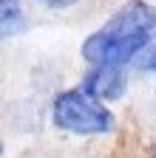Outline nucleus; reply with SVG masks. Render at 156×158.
Segmentation results:
<instances>
[{"instance_id": "nucleus-1", "label": "nucleus", "mask_w": 156, "mask_h": 158, "mask_svg": "<svg viewBox=\"0 0 156 158\" xmlns=\"http://www.w3.org/2000/svg\"><path fill=\"white\" fill-rule=\"evenodd\" d=\"M156 40V6L131 0L108 23L82 43V56L91 68H119Z\"/></svg>"}, {"instance_id": "nucleus-2", "label": "nucleus", "mask_w": 156, "mask_h": 158, "mask_svg": "<svg viewBox=\"0 0 156 158\" xmlns=\"http://www.w3.org/2000/svg\"><path fill=\"white\" fill-rule=\"evenodd\" d=\"M51 122L54 127H60L65 133L77 135H96V133H108L114 127V113L96 102L94 96H88L82 88L63 90L51 105Z\"/></svg>"}, {"instance_id": "nucleus-3", "label": "nucleus", "mask_w": 156, "mask_h": 158, "mask_svg": "<svg viewBox=\"0 0 156 158\" xmlns=\"http://www.w3.org/2000/svg\"><path fill=\"white\" fill-rule=\"evenodd\" d=\"M88 96L100 99H119L125 90V79L119 68H91V73L85 76V88Z\"/></svg>"}, {"instance_id": "nucleus-4", "label": "nucleus", "mask_w": 156, "mask_h": 158, "mask_svg": "<svg viewBox=\"0 0 156 158\" xmlns=\"http://www.w3.org/2000/svg\"><path fill=\"white\" fill-rule=\"evenodd\" d=\"M23 26H26V17H23L20 3L17 0H0V40L23 31Z\"/></svg>"}, {"instance_id": "nucleus-5", "label": "nucleus", "mask_w": 156, "mask_h": 158, "mask_svg": "<svg viewBox=\"0 0 156 158\" xmlns=\"http://www.w3.org/2000/svg\"><path fill=\"white\" fill-rule=\"evenodd\" d=\"M142 71L156 73V48H150V51L145 54V59H142Z\"/></svg>"}, {"instance_id": "nucleus-6", "label": "nucleus", "mask_w": 156, "mask_h": 158, "mask_svg": "<svg viewBox=\"0 0 156 158\" xmlns=\"http://www.w3.org/2000/svg\"><path fill=\"white\" fill-rule=\"evenodd\" d=\"M40 3H46V6H51V9H65V6H74L77 0H40Z\"/></svg>"}, {"instance_id": "nucleus-7", "label": "nucleus", "mask_w": 156, "mask_h": 158, "mask_svg": "<svg viewBox=\"0 0 156 158\" xmlns=\"http://www.w3.org/2000/svg\"><path fill=\"white\" fill-rule=\"evenodd\" d=\"M0 155H3V141H0Z\"/></svg>"}]
</instances>
